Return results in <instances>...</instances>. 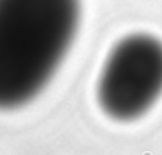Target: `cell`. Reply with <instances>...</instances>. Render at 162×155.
I'll return each instance as SVG.
<instances>
[{
    "instance_id": "obj_1",
    "label": "cell",
    "mask_w": 162,
    "mask_h": 155,
    "mask_svg": "<svg viewBox=\"0 0 162 155\" xmlns=\"http://www.w3.org/2000/svg\"><path fill=\"white\" fill-rule=\"evenodd\" d=\"M80 0H0V109L39 94L77 32Z\"/></svg>"
},
{
    "instance_id": "obj_2",
    "label": "cell",
    "mask_w": 162,
    "mask_h": 155,
    "mask_svg": "<svg viewBox=\"0 0 162 155\" xmlns=\"http://www.w3.org/2000/svg\"><path fill=\"white\" fill-rule=\"evenodd\" d=\"M162 94V43L151 36L122 40L105 61L98 85L101 109L114 119L141 117Z\"/></svg>"
}]
</instances>
